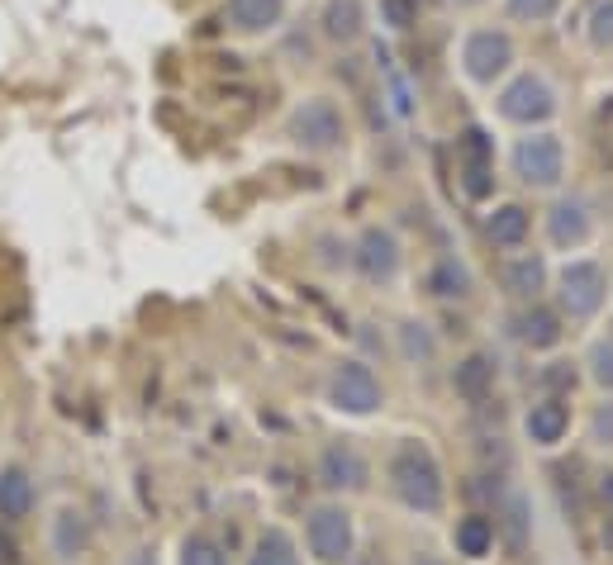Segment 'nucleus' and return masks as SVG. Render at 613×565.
<instances>
[{
    "instance_id": "f257e3e1",
    "label": "nucleus",
    "mask_w": 613,
    "mask_h": 565,
    "mask_svg": "<svg viewBox=\"0 0 613 565\" xmlns=\"http://www.w3.org/2000/svg\"><path fill=\"white\" fill-rule=\"evenodd\" d=\"M390 484H395V494L414 513H437V509H443V499H447L443 466H437L433 451L419 447V443H404L395 457H390Z\"/></svg>"
},
{
    "instance_id": "f03ea898",
    "label": "nucleus",
    "mask_w": 613,
    "mask_h": 565,
    "mask_svg": "<svg viewBox=\"0 0 613 565\" xmlns=\"http://www.w3.org/2000/svg\"><path fill=\"white\" fill-rule=\"evenodd\" d=\"M604 300H609V276H604L600 262H566L561 266L557 305H561L566 319L585 323V319H594V313L604 309Z\"/></svg>"
},
{
    "instance_id": "7ed1b4c3",
    "label": "nucleus",
    "mask_w": 613,
    "mask_h": 565,
    "mask_svg": "<svg viewBox=\"0 0 613 565\" xmlns=\"http://www.w3.org/2000/svg\"><path fill=\"white\" fill-rule=\"evenodd\" d=\"M514 177L532 191H557L566 177V148L557 134H528L514 143Z\"/></svg>"
},
{
    "instance_id": "20e7f679",
    "label": "nucleus",
    "mask_w": 613,
    "mask_h": 565,
    "mask_svg": "<svg viewBox=\"0 0 613 565\" xmlns=\"http://www.w3.org/2000/svg\"><path fill=\"white\" fill-rule=\"evenodd\" d=\"M290 138L305 152H334V148H342V138H348V119H342V109L328 96H309L305 105H295Z\"/></svg>"
},
{
    "instance_id": "39448f33",
    "label": "nucleus",
    "mask_w": 613,
    "mask_h": 565,
    "mask_svg": "<svg viewBox=\"0 0 613 565\" xmlns=\"http://www.w3.org/2000/svg\"><path fill=\"white\" fill-rule=\"evenodd\" d=\"M509 67H514V39L505 34V29H476V34H466V43H462V72L476 86H495Z\"/></svg>"
},
{
    "instance_id": "423d86ee",
    "label": "nucleus",
    "mask_w": 613,
    "mask_h": 565,
    "mask_svg": "<svg viewBox=\"0 0 613 565\" xmlns=\"http://www.w3.org/2000/svg\"><path fill=\"white\" fill-rule=\"evenodd\" d=\"M499 115H505L509 124H524V129H532V124H547V119L557 115V90H552V82H542L538 72L514 76V82L499 90Z\"/></svg>"
},
{
    "instance_id": "0eeeda50",
    "label": "nucleus",
    "mask_w": 613,
    "mask_h": 565,
    "mask_svg": "<svg viewBox=\"0 0 613 565\" xmlns=\"http://www.w3.org/2000/svg\"><path fill=\"white\" fill-rule=\"evenodd\" d=\"M381 381H376V371L367 366V361H342V366H334V375H328V404L342 414H376L381 409Z\"/></svg>"
},
{
    "instance_id": "6e6552de",
    "label": "nucleus",
    "mask_w": 613,
    "mask_h": 565,
    "mask_svg": "<svg viewBox=\"0 0 613 565\" xmlns=\"http://www.w3.org/2000/svg\"><path fill=\"white\" fill-rule=\"evenodd\" d=\"M305 537H309L314 561L342 565V561L352 556V513L342 509V504H319V509H309Z\"/></svg>"
},
{
    "instance_id": "1a4fd4ad",
    "label": "nucleus",
    "mask_w": 613,
    "mask_h": 565,
    "mask_svg": "<svg viewBox=\"0 0 613 565\" xmlns=\"http://www.w3.org/2000/svg\"><path fill=\"white\" fill-rule=\"evenodd\" d=\"M400 238L390 228H367L361 238L352 243V266L361 280H371V286H390V280L400 276Z\"/></svg>"
},
{
    "instance_id": "9d476101",
    "label": "nucleus",
    "mask_w": 613,
    "mask_h": 565,
    "mask_svg": "<svg viewBox=\"0 0 613 565\" xmlns=\"http://www.w3.org/2000/svg\"><path fill=\"white\" fill-rule=\"evenodd\" d=\"M319 484L334 494H361L371 484V466L352 443H328L319 457Z\"/></svg>"
},
{
    "instance_id": "9b49d317",
    "label": "nucleus",
    "mask_w": 613,
    "mask_h": 565,
    "mask_svg": "<svg viewBox=\"0 0 613 565\" xmlns=\"http://www.w3.org/2000/svg\"><path fill=\"white\" fill-rule=\"evenodd\" d=\"M594 233V218H590V205L585 200H557L547 210V238L557 247H585Z\"/></svg>"
},
{
    "instance_id": "f8f14e48",
    "label": "nucleus",
    "mask_w": 613,
    "mask_h": 565,
    "mask_svg": "<svg viewBox=\"0 0 613 565\" xmlns=\"http://www.w3.org/2000/svg\"><path fill=\"white\" fill-rule=\"evenodd\" d=\"M514 338L524 342V348H532V352L557 348V342H561V313H557V309H547V305L524 309V313L514 319Z\"/></svg>"
},
{
    "instance_id": "ddd939ff",
    "label": "nucleus",
    "mask_w": 613,
    "mask_h": 565,
    "mask_svg": "<svg viewBox=\"0 0 613 565\" xmlns=\"http://www.w3.org/2000/svg\"><path fill=\"white\" fill-rule=\"evenodd\" d=\"M452 385L466 404H485L495 395V356L490 352H471L457 371H452Z\"/></svg>"
},
{
    "instance_id": "4468645a",
    "label": "nucleus",
    "mask_w": 613,
    "mask_h": 565,
    "mask_svg": "<svg viewBox=\"0 0 613 565\" xmlns=\"http://www.w3.org/2000/svg\"><path fill=\"white\" fill-rule=\"evenodd\" d=\"M319 24H324L328 43H342V49H348V43H357L367 34V10H361V0H328Z\"/></svg>"
},
{
    "instance_id": "2eb2a0df",
    "label": "nucleus",
    "mask_w": 613,
    "mask_h": 565,
    "mask_svg": "<svg viewBox=\"0 0 613 565\" xmlns=\"http://www.w3.org/2000/svg\"><path fill=\"white\" fill-rule=\"evenodd\" d=\"M286 20V0H229V24L239 34H266Z\"/></svg>"
},
{
    "instance_id": "dca6fc26",
    "label": "nucleus",
    "mask_w": 613,
    "mask_h": 565,
    "mask_svg": "<svg viewBox=\"0 0 613 565\" xmlns=\"http://www.w3.org/2000/svg\"><path fill=\"white\" fill-rule=\"evenodd\" d=\"M29 513H34V480L20 466H6L0 470V518L6 523H24Z\"/></svg>"
},
{
    "instance_id": "f3484780",
    "label": "nucleus",
    "mask_w": 613,
    "mask_h": 565,
    "mask_svg": "<svg viewBox=\"0 0 613 565\" xmlns=\"http://www.w3.org/2000/svg\"><path fill=\"white\" fill-rule=\"evenodd\" d=\"M566 433H571V409L561 399H542L528 409V437L538 447H557Z\"/></svg>"
},
{
    "instance_id": "a211bd4d",
    "label": "nucleus",
    "mask_w": 613,
    "mask_h": 565,
    "mask_svg": "<svg viewBox=\"0 0 613 565\" xmlns=\"http://www.w3.org/2000/svg\"><path fill=\"white\" fill-rule=\"evenodd\" d=\"M528 228H532V214L524 205H499L490 218H485V233H490L495 247H518L528 238Z\"/></svg>"
},
{
    "instance_id": "6ab92c4d",
    "label": "nucleus",
    "mask_w": 613,
    "mask_h": 565,
    "mask_svg": "<svg viewBox=\"0 0 613 565\" xmlns=\"http://www.w3.org/2000/svg\"><path fill=\"white\" fill-rule=\"evenodd\" d=\"M505 286L509 295H518V300H538V295L547 290V262L542 257H518L505 266Z\"/></svg>"
},
{
    "instance_id": "aec40b11",
    "label": "nucleus",
    "mask_w": 613,
    "mask_h": 565,
    "mask_svg": "<svg viewBox=\"0 0 613 565\" xmlns=\"http://www.w3.org/2000/svg\"><path fill=\"white\" fill-rule=\"evenodd\" d=\"M490 546H495V523L485 513H471L457 523V556H471V561H480V556H490Z\"/></svg>"
},
{
    "instance_id": "412c9836",
    "label": "nucleus",
    "mask_w": 613,
    "mask_h": 565,
    "mask_svg": "<svg viewBox=\"0 0 613 565\" xmlns=\"http://www.w3.org/2000/svg\"><path fill=\"white\" fill-rule=\"evenodd\" d=\"M247 565H300V556H295V542H290V532H281V527H266L257 546H253V556H247Z\"/></svg>"
},
{
    "instance_id": "4be33fe9",
    "label": "nucleus",
    "mask_w": 613,
    "mask_h": 565,
    "mask_svg": "<svg viewBox=\"0 0 613 565\" xmlns=\"http://www.w3.org/2000/svg\"><path fill=\"white\" fill-rule=\"evenodd\" d=\"M429 286H433V295H443V300H462V295H471V271L457 257H447V262L433 266Z\"/></svg>"
},
{
    "instance_id": "5701e85b",
    "label": "nucleus",
    "mask_w": 613,
    "mask_h": 565,
    "mask_svg": "<svg viewBox=\"0 0 613 565\" xmlns=\"http://www.w3.org/2000/svg\"><path fill=\"white\" fill-rule=\"evenodd\" d=\"M585 366H590V381L600 385V390H613V338H600L590 348L585 356Z\"/></svg>"
},
{
    "instance_id": "b1692460",
    "label": "nucleus",
    "mask_w": 613,
    "mask_h": 565,
    "mask_svg": "<svg viewBox=\"0 0 613 565\" xmlns=\"http://www.w3.org/2000/svg\"><path fill=\"white\" fill-rule=\"evenodd\" d=\"M590 43L600 53H613V0H600L590 10Z\"/></svg>"
},
{
    "instance_id": "393cba45",
    "label": "nucleus",
    "mask_w": 613,
    "mask_h": 565,
    "mask_svg": "<svg viewBox=\"0 0 613 565\" xmlns=\"http://www.w3.org/2000/svg\"><path fill=\"white\" fill-rule=\"evenodd\" d=\"M557 10H561V0H509V20H518V24H542V20H552Z\"/></svg>"
},
{
    "instance_id": "a878e982",
    "label": "nucleus",
    "mask_w": 613,
    "mask_h": 565,
    "mask_svg": "<svg viewBox=\"0 0 613 565\" xmlns=\"http://www.w3.org/2000/svg\"><path fill=\"white\" fill-rule=\"evenodd\" d=\"M181 565H229V556L219 552V542L210 537H191L181 546Z\"/></svg>"
},
{
    "instance_id": "bb28decb",
    "label": "nucleus",
    "mask_w": 613,
    "mask_h": 565,
    "mask_svg": "<svg viewBox=\"0 0 613 565\" xmlns=\"http://www.w3.org/2000/svg\"><path fill=\"white\" fill-rule=\"evenodd\" d=\"M400 342H404V356L409 361H433V338L423 333V323H404L400 328Z\"/></svg>"
},
{
    "instance_id": "cd10ccee",
    "label": "nucleus",
    "mask_w": 613,
    "mask_h": 565,
    "mask_svg": "<svg viewBox=\"0 0 613 565\" xmlns=\"http://www.w3.org/2000/svg\"><path fill=\"white\" fill-rule=\"evenodd\" d=\"M381 20L390 29H409L419 20V6H414V0H381Z\"/></svg>"
},
{
    "instance_id": "c85d7f7f",
    "label": "nucleus",
    "mask_w": 613,
    "mask_h": 565,
    "mask_svg": "<svg viewBox=\"0 0 613 565\" xmlns=\"http://www.w3.org/2000/svg\"><path fill=\"white\" fill-rule=\"evenodd\" d=\"M490 134H485V129H466L462 134V157H466V162H490Z\"/></svg>"
},
{
    "instance_id": "c756f323",
    "label": "nucleus",
    "mask_w": 613,
    "mask_h": 565,
    "mask_svg": "<svg viewBox=\"0 0 613 565\" xmlns=\"http://www.w3.org/2000/svg\"><path fill=\"white\" fill-rule=\"evenodd\" d=\"M57 542H62V552H67V556H76V552H82V546H86V527H82V523H76V518L67 513V518H62V523H57Z\"/></svg>"
},
{
    "instance_id": "7c9ffc66",
    "label": "nucleus",
    "mask_w": 613,
    "mask_h": 565,
    "mask_svg": "<svg viewBox=\"0 0 613 565\" xmlns=\"http://www.w3.org/2000/svg\"><path fill=\"white\" fill-rule=\"evenodd\" d=\"M466 195L471 200H480L485 191H490V162H466Z\"/></svg>"
},
{
    "instance_id": "2f4dec72",
    "label": "nucleus",
    "mask_w": 613,
    "mask_h": 565,
    "mask_svg": "<svg viewBox=\"0 0 613 565\" xmlns=\"http://www.w3.org/2000/svg\"><path fill=\"white\" fill-rule=\"evenodd\" d=\"M594 443H613V404H604L600 414H594Z\"/></svg>"
},
{
    "instance_id": "473e14b6",
    "label": "nucleus",
    "mask_w": 613,
    "mask_h": 565,
    "mask_svg": "<svg viewBox=\"0 0 613 565\" xmlns=\"http://www.w3.org/2000/svg\"><path fill=\"white\" fill-rule=\"evenodd\" d=\"M604 499H609V509H613V476H604Z\"/></svg>"
},
{
    "instance_id": "72a5a7b5",
    "label": "nucleus",
    "mask_w": 613,
    "mask_h": 565,
    "mask_svg": "<svg viewBox=\"0 0 613 565\" xmlns=\"http://www.w3.org/2000/svg\"><path fill=\"white\" fill-rule=\"evenodd\" d=\"M452 6H466L471 10V6H485V0H452Z\"/></svg>"
}]
</instances>
